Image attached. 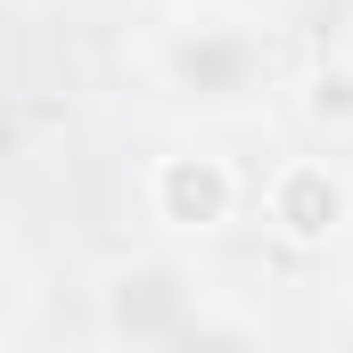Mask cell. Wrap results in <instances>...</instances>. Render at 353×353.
I'll return each instance as SVG.
<instances>
[{"label":"cell","instance_id":"cell-1","mask_svg":"<svg viewBox=\"0 0 353 353\" xmlns=\"http://www.w3.org/2000/svg\"><path fill=\"white\" fill-rule=\"evenodd\" d=\"M157 90L181 99L189 115H255L271 99V41L247 17H230V8L165 25V41H157Z\"/></svg>","mask_w":353,"mask_h":353},{"label":"cell","instance_id":"cell-2","mask_svg":"<svg viewBox=\"0 0 353 353\" xmlns=\"http://www.w3.org/2000/svg\"><path fill=\"white\" fill-rule=\"evenodd\" d=\"M205 321V288L173 255H140L99 279V337L107 345H189Z\"/></svg>","mask_w":353,"mask_h":353},{"label":"cell","instance_id":"cell-3","mask_svg":"<svg viewBox=\"0 0 353 353\" xmlns=\"http://www.w3.org/2000/svg\"><path fill=\"white\" fill-rule=\"evenodd\" d=\"M148 205H157V222H173V230H222L230 222V205H239V181L222 157H165L157 181H148Z\"/></svg>","mask_w":353,"mask_h":353},{"label":"cell","instance_id":"cell-4","mask_svg":"<svg viewBox=\"0 0 353 353\" xmlns=\"http://www.w3.org/2000/svg\"><path fill=\"white\" fill-rule=\"evenodd\" d=\"M271 222L288 239H329L345 222V181L329 173V165H288V173L271 181Z\"/></svg>","mask_w":353,"mask_h":353},{"label":"cell","instance_id":"cell-5","mask_svg":"<svg viewBox=\"0 0 353 353\" xmlns=\"http://www.w3.org/2000/svg\"><path fill=\"white\" fill-rule=\"evenodd\" d=\"M304 107H312V123H337V132H353V66H321Z\"/></svg>","mask_w":353,"mask_h":353},{"label":"cell","instance_id":"cell-6","mask_svg":"<svg viewBox=\"0 0 353 353\" xmlns=\"http://www.w3.org/2000/svg\"><path fill=\"white\" fill-rule=\"evenodd\" d=\"M205 8H230V17H255L263 0H205Z\"/></svg>","mask_w":353,"mask_h":353}]
</instances>
